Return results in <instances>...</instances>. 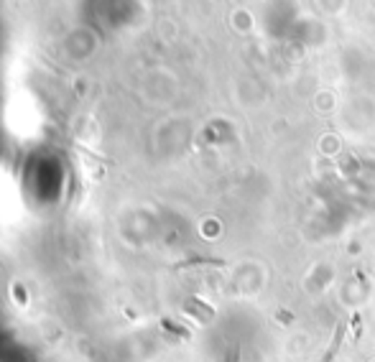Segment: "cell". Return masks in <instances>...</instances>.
<instances>
[{"mask_svg": "<svg viewBox=\"0 0 375 362\" xmlns=\"http://www.w3.org/2000/svg\"><path fill=\"white\" fill-rule=\"evenodd\" d=\"M342 337H345V322L337 324V332H335V339H332V344H329L327 349V355L321 357V362H329L332 357L337 355V349H340V342H342Z\"/></svg>", "mask_w": 375, "mask_h": 362, "instance_id": "6da1fadb", "label": "cell"}, {"mask_svg": "<svg viewBox=\"0 0 375 362\" xmlns=\"http://www.w3.org/2000/svg\"><path fill=\"white\" fill-rule=\"evenodd\" d=\"M235 360H238V349H233V355L228 357V362H235Z\"/></svg>", "mask_w": 375, "mask_h": 362, "instance_id": "7a4b0ae2", "label": "cell"}]
</instances>
